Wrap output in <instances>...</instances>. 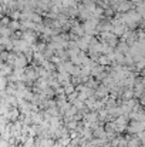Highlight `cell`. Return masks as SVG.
Segmentation results:
<instances>
[{"label":"cell","instance_id":"obj_1","mask_svg":"<svg viewBox=\"0 0 145 147\" xmlns=\"http://www.w3.org/2000/svg\"><path fill=\"white\" fill-rule=\"evenodd\" d=\"M127 130H128V133L130 134H137V133H140V131H142L144 130V121H137V120H131L130 121V124H127V127H125Z\"/></svg>","mask_w":145,"mask_h":147},{"label":"cell","instance_id":"obj_2","mask_svg":"<svg viewBox=\"0 0 145 147\" xmlns=\"http://www.w3.org/2000/svg\"><path fill=\"white\" fill-rule=\"evenodd\" d=\"M65 94H71L73 92H74V89H73V86H68V87H65Z\"/></svg>","mask_w":145,"mask_h":147},{"label":"cell","instance_id":"obj_3","mask_svg":"<svg viewBox=\"0 0 145 147\" xmlns=\"http://www.w3.org/2000/svg\"><path fill=\"white\" fill-rule=\"evenodd\" d=\"M132 96H134L132 92H125V93H124V98H131Z\"/></svg>","mask_w":145,"mask_h":147}]
</instances>
